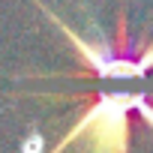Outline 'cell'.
Here are the masks:
<instances>
[{
    "instance_id": "1",
    "label": "cell",
    "mask_w": 153,
    "mask_h": 153,
    "mask_svg": "<svg viewBox=\"0 0 153 153\" xmlns=\"http://www.w3.org/2000/svg\"><path fill=\"white\" fill-rule=\"evenodd\" d=\"M129 108H141L147 120H153V108L144 96L135 93H111L102 96L84 117L75 120V126L63 135L51 153H63L69 144H84V153H126L129 150Z\"/></svg>"
}]
</instances>
